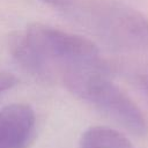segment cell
Listing matches in <instances>:
<instances>
[{"label":"cell","instance_id":"obj_1","mask_svg":"<svg viewBox=\"0 0 148 148\" xmlns=\"http://www.w3.org/2000/svg\"><path fill=\"white\" fill-rule=\"evenodd\" d=\"M113 50L148 54V20L112 0H40Z\"/></svg>","mask_w":148,"mask_h":148},{"label":"cell","instance_id":"obj_2","mask_svg":"<svg viewBox=\"0 0 148 148\" xmlns=\"http://www.w3.org/2000/svg\"><path fill=\"white\" fill-rule=\"evenodd\" d=\"M109 66L71 68L61 73L66 88L136 136L148 134V121L132 101L109 77Z\"/></svg>","mask_w":148,"mask_h":148},{"label":"cell","instance_id":"obj_3","mask_svg":"<svg viewBox=\"0 0 148 148\" xmlns=\"http://www.w3.org/2000/svg\"><path fill=\"white\" fill-rule=\"evenodd\" d=\"M23 34L52 73L53 65H58L61 73L71 68L108 66L101 58L96 44L80 35L43 23L30 24Z\"/></svg>","mask_w":148,"mask_h":148},{"label":"cell","instance_id":"obj_4","mask_svg":"<svg viewBox=\"0 0 148 148\" xmlns=\"http://www.w3.org/2000/svg\"><path fill=\"white\" fill-rule=\"evenodd\" d=\"M36 116L25 103H12L0 109V148H25L35 131Z\"/></svg>","mask_w":148,"mask_h":148},{"label":"cell","instance_id":"obj_5","mask_svg":"<svg viewBox=\"0 0 148 148\" xmlns=\"http://www.w3.org/2000/svg\"><path fill=\"white\" fill-rule=\"evenodd\" d=\"M9 51L16 62L31 75L42 80L52 77V71L30 46L23 32H15L9 37Z\"/></svg>","mask_w":148,"mask_h":148},{"label":"cell","instance_id":"obj_6","mask_svg":"<svg viewBox=\"0 0 148 148\" xmlns=\"http://www.w3.org/2000/svg\"><path fill=\"white\" fill-rule=\"evenodd\" d=\"M80 148H135L121 132L108 126H91L80 139Z\"/></svg>","mask_w":148,"mask_h":148},{"label":"cell","instance_id":"obj_7","mask_svg":"<svg viewBox=\"0 0 148 148\" xmlns=\"http://www.w3.org/2000/svg\"><path fill=\"white\" fill-rule=\"evenodd\" d=\"M18 82L17 77L8 72H0V94L12 89Z\"/></svg>","mask_w":148,"mask_h":148},{"label":"cell","instance_id":"obj_8","mask_svg":"<svg viewBox=\"0 0 148 148\" xmlns=\"http://www.w3.org/2000/svg\"><path fill=\"white\" fill-rule=\"evenodd\" d=\"M139 84L143 89L147 98H148V69H146L143 73L139 75Z\"/></svg>","mask_w":148,"mask_h":148}]
</instances>
